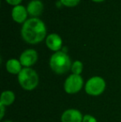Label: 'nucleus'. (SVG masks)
I'll return each mask as SVG.
<instances>
[{
  "label": "nucleus",
  "mask_w": 121,
  "mask_h": 122,
  "mask_svg": "<svg viewBox=\"0 0 121 122\" xmlns=\"http://www.w3.org/2000/svg\"><path fill=\"white\" fill-rule=\"evenodd\" d=\"M21 35L26 42L29 44H37L46 38L47 27L41 19L32 18L23 23Z\"/></svg>",
  "instance_id": "f257e3e1"
},
{
  "label": "nucleus",
  "mask_w": 121,
  "mask_h": 122,
  "mask_svg": "<svg viewBox=\"0 0 121 122\" xmlns=\"http://www.w3.org/2000/svg\"><path fill=\"white\" fill-rule=\"evenodd\" d=\"M50 67L55 73L62 75L71 68V61L70 56L65 51H59L52 55L50 58Z\"/></svg>",
  "instance_id": "f03ea898"
},
{
  "label": "nucleus",
  "mask_w": 121,
  "mask_h": 122,
  "mask_svg": "<svg viewBox=\"0 0 121 122\" xmlns=\"http://www.w3.org/2000/svg\"><path fill=\"white\" fill-rule=\"evenodd\" d=\"M18 81L24 90L32 91L38 86L39 76L32 68L24 67L18 75Z\"/></svg>",
  "instance_id": "7ed1b4c3"
},
{
  "label": "nucleus",
  "mask_w": 121,
  "mask_h": 122,
  "mask_svg": "<svg viewBox=\"0 0 121 122\" xmlns=\"http://www.w3.org/2000/svg\"><path fill=\"white\" fill-rule=\"evenodd\" d=\"M105 87H106V83L102 77L93 76L86 81L85 91L88 95L92 97H98L105 92Z\"/></svg>",
  "instance_id": "20e7f679"
},
{
  "label": "nucleus",
  "mask_w": 121,
  "mask_h": 122,
  "mask_svg": "<svg viewBox=\"0 0 121 122\" xmlns=\"http://www.w3.org/2000/svg\"><path fill=\"white\" fill-rule=\"evenodd\" d=\"M84 81L81 75L71 74L64 82V90L68 94H76L82 89Z\"/></svg>",
  "instance_id": "39448f33"
},
{
  "label": "nucleus",
  "mask_w": 121,
  "mask_h": 122,
  "mask_svg": "<svg viewBox=\"0 0 121 122\" xmlns=\"http://www.w3.org/2000/svg\"><path fill=\"white\" fill-rule=\"evenodd\" d=\"M38 59L37 52L34 49H27L20 55L19 61L24 67H31Z\"/></svg>",
  "instance_id": "423d86ee"
},
{
  "label": "nucleus",
  "mask_w": 121,
  "mask_h": 122,
  "mask_svg": "<svg viewBox=\"0 0 121 122\" xmlns=\"http://www.w3.org/2000/svg\"><path fill=\"white\" fill-rule=\"evenodd\" d=\"M61 122H82L83 116L80 111L76 109H68L62 113Z\"/></svg>",
  "instance_id": "0eeeda50"
},
{
  "label": "nucleus",
  "mask_w": 121,
  "mask_h": 122,
  "mask_svg": "<svg viewBox=\"0 0 121 122\" xmlns=\"http://www.w3.org/2000/svg\"><path fill=\"white\" fill-rule=\"evenodd\" d=\"M28 10L23 5H18L13 7L12 9V18L13 20L18 23H24L28 18Z\"/></svg>",
  "instance_id": "6e6552de"
},
{
  "label": "nucleus",
  "mask_w": 121,
  "mask_h": 122,
  "mask_svg": "<svg viewBox=\"0 0 121 122\" xmlns=\"http://www.w3.org/2000/svg\"><path fill=\"white\" fill-rule=\"evenodd\" d=\"M46 45L53 51H59L62 47V39L58 34L51 33L46 38Z\"/></svg>",
  "instance_id": "1a4fd4ad"
},
{
  "label": "nucleus",
  "mask_w": 121,
  "mask_h": 122,
  "mask_svg": "<svg viewBox=\"0 0 121 122\" xmlns=\"http://www.w3.org/2000/svg\"><path fill=\"white\" fill-rule=\"evenodd\" d=\"M44 9L43 3L40 0H32L27 7L28 14L33 18H37L42 13Z\"/></svg>",
  "instance_id": "9d476101"
},
{
  "label": "nucleus",
  "mask_w": 121,
  "mask_h": 122,
  "mask_svg": "<svg viewBox=\"0 0 121 122\" xmlns=\"http://www.w3.org/2000/svg\"><path fill=\"white\" fill-rule=\"evenodd\" d=\"M6 69L10 74L18 75L22 71V64L19 60L17 59H9L6 63Z\"/></svg>",
  "instance_id": "9b49d317"
},
{
  "label": "nucleus",
  "mask_w": 121,
  "mask_h": 122,
  "mask_svg": "<svg viewBox=\"0 0 121 122\" xmlns=\"http://www.w3.org/2000/svg\"><path fill=\"white\" fill-rule=\"evenodd\" d=\"M15 101V94L12 91H5L2 93L0 98V105L8 106L12 105Z\"/></svg>",
  "instance_id": "f8f14e48"
},
{
  "label": "nucleus",
  "mask_w": 121,
  "mask_h": 122,
  "mask_svg": "<svg viewBox=\"0 0 121 122\" xmlns=\"http://www.w3.org/2000/svg\"><path fill=\"white\" fill-rule=\"evenodd\" d=\"M71 70L72 71V74L81 75L83 71V63L81 61H75L71 65Z\"/></svg>",
  "instance_id": "ddd939ff"
},
{
  "label": "nucleus",
  "mask_w": 121,
  "mask_h": 122,
  "mask_svg": "<svg viewBox=\"0 0 121 122\" xmlns=\"http://www.w3.org/2000/svg\"><path fill=\"white\" fill-rule=\"evenodd\" d=\"M81 0H60L61 4L63 6L69 7V8H72V7H76L78 5Z\"/></svg>",
  "instance_id": "4468645a"
},
{
  "label": "nucleus",
  "mask_w": 121,
  "mask_h": 122,
  "mask_svg": "<svg viewBox=\"0 0 121 122\" xmlns=\"http://www.w3.org/2000/svg\"><path fill=\"white\" fill-rule=\"evenodd\" d=\"M82 122H97V121L94 116H91V115H86L83 116Z\"/></svg>",
  "instance_id": "2eb2a0df"
},
{
  "label": "nucleus",
  "mask_w": 121,
  "mask_h": 122,
  "mask_svg": "<svg viewBox=\"0 0 121 122\" xmlns=\"http://www.w3.org/2000/svg\"><path fill=\"white\" fill-rule=\"evenodd\" d=\"M8 4L13 5V6H18V5H20V3H22L23 0H5Z\"/></svg>",
  "instance_id": "dca6fc26"
},
{
  "label": "nucleus",
  "mask_w": 121,
  "mask_h": 122,
  "mask_svg": "<svg viewBox=\"0 0 121 122\" xmlns=\"http://www.w3.org/2000/svg\"><path fill=\"white\" fill-rule=\"evenodd\" d=\"M5 113V106L3 105H0V119H3Z\"/></svg>",
  "instance_id": "f3484780"
},
{
  "label": "nucleus",
  "mask_w": 121,
  "mask_h": 122,
  "mask_svg": "<svg viewBox=\"0 0 121 122\" xmlns=\"http://www.w3.org/2000/svg\"><path fill=\"white\" fill-rule=\"evenodd\" d=\"M91 1L95 2V3H101V2L105 1V0H91Z\"/></svg>",
  "instance_id": "a211bd4d"
},
{
  "label": "nucleus",
  "mask_w": 121,
  "mask_h": 122,
  "mask_svg": "<svg viewBox=\"0 0 121 122\" xmlns=\"http://www.w3.org/2000/svg\"><path fill=\"white\" fill-rule=\"evenodd\" d=\"M3 122H13V121H3Z\"/></svg>",
  "instance_id": "6ab92c4d"
}]
</instances>
